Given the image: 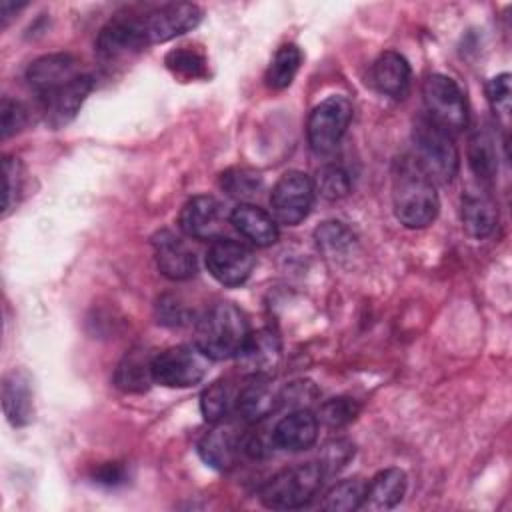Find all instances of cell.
Instances as JSON below:
<instances>
[{"label": "cell", "instance_id": "cell-1", "mask_svg": "<svg viewBox=\"0 0 512 512\" xmlns=\"http://www.w3.org/2000/svg\"><path fill=\"white\" fill-rule=\"evenodd\" d=\"M392 204L398 222L406 228H426L438 216L440 200L434 180L412 156L396 162L392 178Z\"/></svg>", "mask_w": 512, "mask_h": 512}, {"label": "cell", "instance_id": "cell-2", "mask_svg": "<svg viewBox=\"0 0 512 512\" xmlns=\"http://www.w3.org/2000/svg\"><path fill=\"white\" fill-rule=\"evenodd\" d=\"M248 334L244 312L232 302H218L198 320L196 346L210 360H228L240 352Z\"/></svg>", "mask_w": 512, "mask_h": 512}, {"label": "cell", "instance_id": "cell-3", "mask_svg": "<svg viewBox=\"0 0 512 512\" xmlns=\"http://www.w3.org/2000/svg\"><path fill=\"white\" fill-rule=\"evenodd\" d=\"M412 142V158L434 182H450L456 176L460 156L446 130L434 124L430 118H418L412 130Z\"/></svg>", "mask_w": 512, "mask_h": 512}, {"label": "cell", "instance_id": "cell-4", "mask_svg": "<svg viewBox=\"0 0 512 512\" xmlns=\"http://www.w3.org/2000/svg\"><path fill=\"white\" fill-rule=\"evenodd\" d=\"M322 478L324 472L320 462H306L284 468L260 488V502L272 510L300 508L318 492Z\"/></svg>", "mask_w": 512, "mask_h": 512}, {"label": "cell", "instance_id": "cell-5", "mask_svg": "<svg viewBox=\"0 0 512 512\" xmlns=\"http://www.w3.org/2000/svg\"><path fill=\"white\" fill-rule=\"evenodd\" d=\"M210 358L194 344H180L152 356L154 382L166 388H190L208 374Z\"/></svg>", "mask_w": 512, "mask_h": 512}, {"label": "cell", "instance_id": "cell-6", "mask_svg": "<svg viewBox=\"0 0 512 512\" xmlns=\"http://www.w3.org/2000/svg\"><path fill=\"white\" fill-rule=\"evenodd\" d=\"M422 98L428 118L448 134L462 132L468 124V108L462 88L444 74H432L424 80Z\"/></svg>", "mask_w": 512, "mask_h": 512}, {"label": "cell", "instance_id": "cell-7", "mask_svg": "<svg viewBox=\"0 0 512 512\" xmlns=\"http://www.w3.org/2000/svg\"><path fill=\"white\" fill-rule=\"evenodd\" d=\"M352 120V104L346 96L332 94L316 104L308 116V144L316 154L332 152L348 130Z\"/></svg>", "mask_w": 512, "mask_h": 512}, {"label": "cell", "instance_id": "cell-8", "mask_svg": "<svg viewBox=\"0 0 512 512\" xmlns=\"http://www.w3.org/2000/svg\"><path fill=\"white\" fill-rule=\"evenodd\" d=\"M314 202V182L298 170L284 172L272 188L270 206L272 216L278 224L296 226L300 224L312 208Z\"/></svg>", "mask_w": 512, "mask_h": 512}, {"label": "cell", "instance_id": "cell-9", "mask_svg": "<svg viewBox=\"0 0 512 512\" xmlns=\"http://www.w3.org/2000/svg\"><path fill=\"white\" fill-rule=\"evenodd\" d=\"M252 250L232 238L212 240L206 252V268L210 276L222 286H240L244 284L254 270Z\"/></svg>", "mask_w": 512, "mask_h": 512}, {"label": "cell", "instance_id": "cell-10", "mask_svg": "<svg viewBox=\"0 0 512 512\" xmlns=\"http://www.w3.org/2000/svg\"><path fill=\"white\" fill-rule=\"evenodd\" d=\"M200 20H202L200 6L190 2L166 4L142 18L148 44H160L176 36H182L194 30L200 24Z\"/></svg>", "mask_w": 512, "mask_h": 512}, {"label": "cell", "instance_id": "cell-11", "mask_svg": "<svg viewBox=\"0 0 512 512\" xmlns=\"http://www.w3.org/2000/svg\"><path fill=\"white\" fill-rule=\"evenodd\" d=\"M148 44L142 18L118 16L112 18L96 38V52L102 60H118L142 50Z\"/></svg>", "mask_w": 512, "mask_h": 512}, {"label": "cell", "instance_id": "cell-12", "mask_svg": "<svg viewBox=\"0 0 512 512\" xmlns=\"http://www.w3.org/2000/svg\"><path fill=\"white\" fill-rule=\"evenodd\" d=\"M234 358L240 372L248 378L270 376L282 358L280 336L272 328H260L256 332H250Z\"/></svg>", "mask_w": 512, "mask_h": 512}, {"label": "cell", "instance_id": "cell-13", "mask_svg": "<svg viewBox=\"0 0 512 512\" xmlns=\"http://www.w3.org/2000/svg\"><path fill=\"white\" fill-rule=\"evenodd\" d=\"M94 88V80L88 74H80L68 84L40 96L42 98V112L46 124L52 128H62L76 118L82 104L86 102L88 94Z\"/></svg>", "mask_w": 512, "mask_h": 512}, {"label": "cell", "instance_id": "cell-14", "mask_svg": "<svg viewBox=\"0 0 512 512\" xmlns=\"http://www.w3.org/2000/svg\"><path fill=\"white\" fill-rule=\"evenodd\" d=\"M244 438L246 434L238 424L220 420L202 436L198 442V452L208 466L216 470H228L238 462L240 452L244 450Z\"/></svg>", "mask_w": 512, "mask_h": 512}, {"label": "cell", "instance_id": "cell-15", "mask_svg": "<svg viewBox=\"0 0 512 512\" xmlns=\"http://www.w3.org/2000/svg\"><path fill=\"white\" fill-rule=\"evenodd\" d=\"M222 206L208 194L192 196L180 210V230L196 240H216L222 232Z\"/></svg>", "mask_w": 512, "mask_h": 512}, {"label": "cell", "instance_id": "cell-16", "mask_svg": "<svg viewBox=\"0 0 512 512\" xmlns=\"http://www.w3.org/2000/svg\"><path fill=\"white\" fill-rule=\"evenodd\" d=\"M158 270L170 280H188L196 274V256L190 246L170 230H162L152 238Z\"/></svg>", "mask_w": 512, "mask_h": 512}, {"label": "cell", "instance_id": "cell-17", "mask_svg": "<svg viewBox=\"0 0 512 512\" xmlns=\"http://www.w3.org/2000/svg\"><path fill=\"white\" fill-rule=\"evenodd\" d=\"M282 404V390L276 388L270 376H250L236 396V410L248 424L268 418Z\"/></svg>", "mask_w": 512, "mask_h": 512}, {"label": "cell", "instance_id": "cell-18", "mask_svg": "<svg viewBox=\"0 0 512 512\" xmlns=\"http://www.w3.org/2000/svg\"><path fill=\"white\" fill-rule=\"evenodd\" d=\"M76 76H80L78 60L64 52L40 56L26 68V80L40 96L68 84Z\"/></svg>", "mask_w": 512, "mask_h": 512}, {"label": "cell", "instance_id": "cell-19", "mask_svg": "<svg viewBox=\"0 0 512 512\" xmlns=\"http://www.w3.org/2000/svg\"><path fill=\"white\" fill-rule=\"evenodd\" d=\"M318 416L308 408H296L276 422L272 428V442L280 450L300 452L308 450L318 438Z\"/></svg>", "mask_w": 512, "mask_h": 512}, {"label": "cell", "instance_id": "cell-20", "mask_svg": "<svg viewBox=\"0 0 512 512\" xmlns=\"http://www.w3.org/2000/svg\"><path fill=\"white\" fill-rule=\"evenodd\" d=\"M498 224V208L492 196L480 186L468 188L462 196V226L472 238H486Z\"/></svg>", "mask_w": 512, "mask_h": 512}, {"label": "cell", "instance_id": "cell-21", "mask_svg": "<svg viewBox=\"0 0 512 512\" xmlns=\"http://www.w3.org/2000/svg\"><path fill=\"white\" fill-rule=\"evenodd\" d=\"M230 224L256 246H270L278 240V222L272 214L254 204H238L230 212Z\"/></svg>", "mask_w": 512, "mask_h": 512}, {"label": "cell", "instance_id": "cell-22", "mask_svg": "<svg viewBox=\"0 0 512 512\" xmlns=\"http://www.w3.org/2000/svg\"><path fill=\"white\" fill-rule=\"evenodd\" d=\"M2 408L12 426H26L32 420V388L24 370L14 368L4 376Z\"/></svg>", "mask_w": 512, "mask_h": 512}, {"label": "cell", "instance_id": "cell-23", "mask_svg": "<svg viewBox=\"0 0 512 512\" xmlns=\"http://www.w3.org/2000/svg\"><path fill=\"white\" fill-rule=\"evenodd\" d=\"M372 82L382 94L392 98H404L410 88L408 60L396 50H386L372 66Z\"/></svg>", "mask_w": 512, "mask_h": 512}, {"label": "cell", "instance_id": "cell-24", "mask_svg": "<svg viewBox=\"0 0 512 512\" xmlns=\"http://www.w3.org/2000/svg\"><path fill=\"white\" fill-rule=\"evenodd\" d=\"M408 478L400 468L380 470L366 486V496L362 508L368 510H390L398 506L406 494Z\"/></svg>", "mask_w": 512, "mask_h": 512}, {"label": "cell", "instance_id": "cell-25", "mask_svg": "<svg viewBox=\"0 0 512 512\" xmlns=\"http://www.w3.org/2000/svg\"><path fill=\"white\" fill-rule=\"evenodd\" d=\"M152 382H154L152 356H148L144 350L128 352L116 366L114 384L122 392H130V394L146 392Z\"/></svg>", "mask_w": 512, "mask_h": 512}, {"label": "cell", "instance_id": "cell-26", "mask_svg": "<svg viewBox=\"0 0 512 512\" xmlns=\"http://www.w3.org/2000/svg\"><path fill=\"white\" fill-rule=\"evenodd\" d=\"M468 164L478 180H492L498 170L496 142L488 128H476L468 140Z\"/></svg>", "mask_w": 512, "mask_h": 512}, {"label": "cell", "instance_id": "cell-27", "mask_svg": "<svg viewBox=\"0 0 512 512\" xmlns=\"http://www.w3.org/2000/svg\"><path fill=\"white\" fill-rule=\"evenodd\" d=\"M302 62V52L296 44H284L280 46L266 70V84L272 90H284L292 84L298 68Z\"/></svg>", "mask_w": 512, "mask_h": 512}, {"label": "cell", "instance_id": "cell-28", "mask_svg": "<svg viewBox=\"0 0 512 512\" xmlns=\"http://www.w3.org/2000/svg\"><path fill=\"white\" fill-rule=\"evenodd\" d=\"M236 392L230 380L212 382L200 396V412L208 422L224 420L236 404Z\"/></svg>", "mask_w": 512, "mask_h": 512}, {"label": "cell", "instance_id": "cell-29", "mask_svg": "<svg viewBox=\"0 0 512 512\" xmlns=\"http://www.w3.org/2000/svg\"><path fill=\"white\" fill-rule=\"evenodd\" d=\"M366 486L368 482H364L362 478H346L328 490L322 508L330 512H350L362 508Z\"/></svg>", "mask_w": 512, "mask_h": 512}, {"label": "cell", "instance_id": "cell-30", "mask_svg": "<svg viewBox=\"0 0 512 512\" xmlns=\"http://www.w3.org/2000/svg\"><path fill=\"white\" fill-rule=\"evenodd\" d=\"M262 186V176L256 170L250 168H228L220 174V188L238 200H250L254 194H258Z\"/></svg>", "mask_w": 512, "mask_h": 512}, {"label": "cell", "instance_id": "cell-31", "mask_svg": "<svg viewBox=\"0 0 512 512\" xmlns=\"http://www.w3.org/2000/svg\"><path fill=\"white\" fill-rule=\"evenodd\" d=\"M166 66L172 74L192 80V78H204L208 68H206V58L192 50V48H176L166 54Z\"/></svg>", "mask_w": 512, "mask_h": 512}, {"label": "cell", "instance_id": "cell-32", "mask_svg": "<svg viewBox=\"0 0 512 512\" xmlns=\"http://www.w3.org/2000/svg\"><path fill=\"white\" fill-rule=\"evenodd\" d=\"M314 192H318L326 200H340L350 192L348 172L336 164L322 166L316 174Z\"/></svg>", "mask_w": 512, "mask_h": 512}, {"label": "cell", "instance_id": "cell-33", "mask_svg": "<svg viewBox=\"0 0 512 512\" xmlns=\"http://www.w3.org/2000/svg\"><path fill=\"white\" fill-rule=\"evenodd\" d=\"M358 412H360V406H358L356 400L346 398V396H338V398L326 400L320 406L318 422H322L330 428H340V426H346L348 422H352Z\"/></svg>", "mask_w": 512, "mask_h": 512}, {"label": "cell", "instance_id": "cell-34", "mask_svg": "<svg viewBox=\"0 0 512 512\" xmlns=\"http://www.w3.org/2000/svg\"><path fill=\"white\" fill-rule=\"evenodd\" d=\"M316 242L330 254H340L354 244V234L342 222H324L316 228Z\"/></svg>", "mask_w": 512, "mask_h": 512}, {"label": "cell", "instance_id": "cell-35", "mask_svg": "<svg viewBox=\"0 0 512 512\" xmlns=\"http://www.w3.org/2000/svg\"><path fill=\"white\" fill-rule=\"evenodd\" d=\"M352 456H354V444L350 440H346V438L332 440L322 450L320 468L324 474H334L340 468H344Z\"/></svg>", "mask_w": 512, "mask_h": 512}, {"label": "cell", "instance_id": "cell-36", "mask_svg": "<svg viewBox=\"0 0 512 512\" xmlns=\"http://www.w3.org/2000/svg\"><path fill=\"white\" fill-rule=\"evenodd\" d=\"M28 122V112L26 108L10 98H2L0 102V134L2 140L18 134Z\"/></svg>", "mask_w": 512, "mask_h": 512}, {"label": "cell", "instance_id": "cell-37", "mask_svg": "<svg viewBox=\"0 0 512 512\" xmlns=\"http://www.w3.org/2000/svg\"><path fill=\"white\" fill-rule=\"evenodd\" d=\"M492 110L506 122L510 116V74H498L486 84Z\"/></svg>", "mask_w": 512, "mask_h": 512}, {"label": "cell", "instance_id": "cell-38", "mask_svg": "<svg viewBox=\"0 0 512 512\" xmlns=\"http://www.w3.org/2000/svg\"><path fill=\"white\" fill-rule=\"evenodd\" d=\"M2 170H4V214H6L14 204V196H18V192H20L22 168H20L18 158L4 156Z\"/></svg>", "mask_w": 512, "mask_h": 512}, {"label": "cell", "instance_id": "cell-39", "mask_svg": "<svg viewBox=\"0 0 512 512\" xmlns=\"http://www.w3.org/2000/svg\"><path fill=\"white\" fill-rule=\"evenodd\" d=\"M316 396V390L312 382H292L282 390V404H296L298 408H306L312 398Z\"/></svg>", "mask_w": 512, "mask_h": 512}, {"label": "cell", "instance_id": "cell-40", "mask_svg": "<svg viewBox=\"0 0 512 512\" xmlns=\"http://www.w3.org/2000/svg\"><path fill=\"white\" fill-rule=\"evenodd\" d=\"M92 480L96 484H102V486H108V488L120 486V484L126 482V468L120 462H104L94 470Z\"/></svg>", "mask_w": 512, "mask_h": 512}, {"label": "cell", "instance_id": "cell-41", "mask_svg": "<svg viewBox=\"0 0 512 512\" xmlns=\"http://www.w3.org/2000/svg\"><path fill=\"white\" fill-rule=\"evenodd\" d=\"M158 322L162 324H182L186 322V310L182 304H178L172 296H164L162 300H158Z\"/></svg>", "mask_w": 512, "mask_h": 512}]
</instances>
